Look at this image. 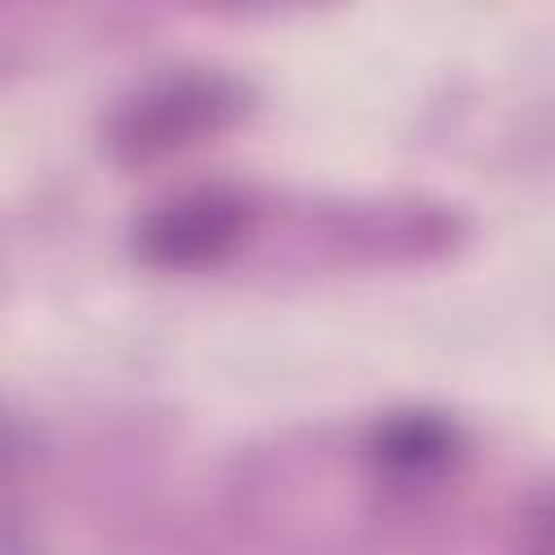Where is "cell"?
<instances>
[{
    "instance_id": "obj_1",
    "label": "cell",
    "mask_w": 555,
    "mask_h": 555,
    "mask_svg": "<svg viewBox=\"0 0 555 555\" xmlns=\"http://www.w3.org/2000/svg\"><path fill=\"white\" fill-rule=\"evenodd\" d=\"M243 221H247L243 199L221 191H199L147 217L139 243L160 264H199L230 251L234 238L243 234Z\"/></svg>"
},
{
    "instance_id": "obj_2",
    "label": "cell",
    "mask_w": 555,
    "mask_h": 555,
    "mask_svg": "<svg viewBox=\"0 0 555 555\" xmlns=\"http://www.w3.org/2000/svg\"><path fill=\"white\" fill-rule=\"evenodd\" d=\"M382 451H386V460L408 464V468L438 464L451 451V429L438 425V421H425V416H408V421H395L382 434Z\"/></svg>"
}]
</instances>
